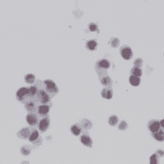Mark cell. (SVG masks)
Here are the masks:
<instances>
[{
	"mask_svg": "<svg viewBox=\"0 0 164 164\" xmlns=\"http://www.w3.org/2000/svg\"><path fill=\"white\" fill-rule=\"evenodd\" d=\"M27 122L30 126H34L38 124V118L35 113H28L26 117Z\"/></svg>",
	"mask_w": 164,
	"mask_h": 164,
	"instance_id": "cell-9",
	"label": "cell"
},
{
	"mask_svg": "<svg viewBox=\"0 0 164 164\" xmlns=\"http://www.w3.org/2000/svg\"><path fill=\"white\" fill-rule=\"evenodd\" d=\"M16 99L18 101L24 104L28 100H31L28 93V88H25V87H22V88H20L18 89L16 91Z\"/></svg>",
	"mask_w": 164,
	"mask_h": 164,
	"instance_id": "cell-1",
	"label": "cell"
},
{
	"mask_svg": "<svg viewBox=\"0 0 164 164\" xmlns=\"http://www.w3.org/2000/svg\"><path fill=\"white\" fill-rule=\"evenodd\" d=\"M80 125L82 127V128L85 130H88L90 129L92 126V124L90 120H87V119H83L81 121H80Z\"/></svg>",
	"mask_w": 164,
	"mask_h": 164,
	"instance_id": "cell-18",
	"label": "cell"
},
{
	"mask_svg": "<svg viewBox=\"0 0 164 164\" xmlns=\"http://www.w3.org/2000/svg\"><path fill=\"white\" fill-rule=\"evenodd\" d=\"M89 29L91 32H98V27L95 23H90L89 25Z\"/></svg>",
	"mask_w": 164,
	"mask_h": 164,
	"instance_id": "cell-28",
	"label": "cell"
},
{
	"mask_svg": "<svg viewBox=\"0 0 164 164\" xmlns=\"http://www.w3.org/2000/svg\"><path fill=\"white\" fill-rule=\"evenodd\" d=\"M118 122V118L117 116L116 115H112L110 116L109 118V124L110 126H115Z\"/></svg>",
	"mask_w": 164,
	"mask_h": 164,
	"instance_id": "cell-23",
	"label": "cell"
},
{
	"mask_svg": "<svg viewBox=\"0 0 164 164\" xmlns=\"http://www.w3.org/2000/svg\"><path fill=\"white\" fill-rule=\"evenodd\" d=\"M109 43L111 44V46L113 48L118 47L120 44V40L118 38H112L110 39Z\"/></svg>",
	"mask_w": 164,
	"mask_h": 164,
	"instance_id": "cell-26",
	"label": "cell"
},
{
	"mask_svg": "<svg viewBox=\"0 0 164 164\" xmlns=\"http://www.w3.org/2000/svg\"><path fill=\"white\" fill-rule=\"evenodd\" d=\"M102 96L106 99H110L112 97V91L109 88H104L102 91Z\"/></svg>",
	"mask_w": 164,
	"mask_h": 164,
	"instance_id": "cell-17",
	"label": "cell"
},
{
	"mask_svg": "<svg viewBox=\"0 0 164 164\" xmlns=\"http://www.w3.org/2000/svg\"><path fill=\"white\" fill-rule=\"evenodd\" d=\"M129 83L132 86H137L140 84V79L134 75H131L129 78Z\"/></svg>",
	"mask_w": 164,
	"mask_h": 164,
	"instance_id": "cell-20",
	"label": "cell"
},
{
	"mask_svg": "<svg viewBox=\"0 0 164 164\" xmlns=\"http://www.w3.org/2000/svg\"><path fill=\"white\" fill-rule=\"evenodd\" d=\"M32 151V148L31 146H29L28 145H23L20 149V151L21 153L23 155V156H28L30 154Z\"/></svg>",
	"mask_w": 164,
	"mask_h": 164,
	"instance_id": "cell-19",
	"label": "cell"
},
{
	"mask_svg": "<svg viewBox=\"0 0 164 164\" xmlns=\"http://www.w3.org/2000/svg\"><path fill=\"white\" fill-rule=\"evenodd\" d=\"M50 107L48 105H40L38 106L37 109V113L41 117H46L48 115V113L50 110Z\"/></svg>",
	"mask_w": 164,
	"mask_h": 164,
	"instance_id": "cell-11",
	"label": "cell"
},
{
	"mask_svg": "<svg viewBox=\"0 0 164 164\" xmlns=\"http://www.w3.org/2000/svg\"><path fill=\"white\" fill-rule=\"evenodd\" d=\"M110 83H111V80L109 76L104 77L102 78V79H101V83L104 86L109 85Z\"/></svg>",
	"mask_w": 164,
	"mask_h": 164,
	"instance_id": "cell-25",
	"label": "cell"
},
{
	"mask_svg": "<svg viewBox=\"0 0 164 164\" xmlns=\"http://www.w3.org/2000/svg\"><path fill=\"white\" fill-rule=\"evenodd\" d=\"M120 54L126 60H129L133 57V51L127 45H123L120 48Z\"/></svg>",
	"mask_w": 164,
	"mask_h": 164,
	"instance_id": "cell-6",
	"label": "cell"
},
{
	"mask_svg": "<svg viewBox=\"0 0 164 164\" xmlns=\"http://www.w3.org/2000/svg\"><path fill=\"white\" fill-rule=\"evenodd\" d=\"M160 127V121L157 120H151L147 124L148 129L151 132V133H155V132H157L159 130Z\"/></svg>",
	"mask_w": 164,
	"mask_h": 164,
	"instance_id": "cell-7",
	"label": "cell"
},
{
	"mask_svg": "<svg viewBox=\"0 0 164 164\" xmlns=\"http://www.w3.org/2000/svg\"><path fill=\"white\" fill-rule=\"evenodd\" d=\"M128 124L126 122L125 120H122L120 123V124L118 125V129H120V130H125V129L127 128Z\"/></svg>",
	"mask_w": 164,
	"mask_h": 164,
	"instance_id": "cell-27",
	"label": "cell"
},
{
	"mask_svg": "<svg viewBox=\"0 0 164 164\" xmlns=\"http://www.w3.org/2000/svg\"><path fill=\"white\" fill-rule=\"evenodd\" d=\"M45 89L47 91V93L49 95H51L54 96L56 94H57L59 91L58 86L52 80H45L43 81Z\"/></svg>",
	"mask_w": 164,
	"mask_h": 164,
	"instance_id": "cell-2",
	"label": "cell"
},
{
	"mask_svg": "<svg viewBox=\"0 0 164 164\" xmlns=\"http://www.w3.org/2000/svg\"><path fill=\"white\" fill-rule=\"evenodd\" d=\"M131 73L132 74V75H134L138 77H140L142 75V71L140 69V68L137 67H134L133 68H132V70L131 71Z\"/></svg>",
	"mask_w": 164,
	"mask_h": 164,
	"instance_id": "cell-22",
	"label": "cell"
},
{
	"mask_svg": "<svg viewBox=\"0 0 164 164\" xmlns=\"http://www.w3.org/2000/svg\"><path fill=\"white\" fill-rule=\"evenodd\" d=\"M149 164H158L159 163V158L156 154H153L150 157Z\"/></svg>",
	"mask_w": 164,
	"mask_h": 164,
	"instance_id": "cell-24",
	"label": "cell"
},
{
	"mask_svg": "<svg viewBox=\"0 0 164 164\" xmlns=\"http://www.w3.org/2000/svg\"><path fill=\"white\" fill-rule=\"evenodd\" d=\"M98 46V43L96 39H91L87 41L86 43V48L90 51H94L96 49Z\"/></svg>",
	"mask_w": 164,
	"mask_h": 164,
	"instance_id": "cell-15",
	"label": "cell"
},
{
	"mask_svg": "<svg viewBox=\"0 0 164 164\" xmlns=\"http://www.w3.org/2000/svg\"><path fill=\"white\" fill-rule=\"evenodd\" d=\"M35 76L33 74H31V73H28L25 76L24 79H25V83H27V84H33L34 83V81H35Z\"/></svg>",
	"mask_w": 164,
	"mask_h": 164,
	"instance_id": "cell-21",
	"label": "cell"
},
{
	"mask_svg": "<svg viewBox=\"0 0 164 164\" xmlns=\"http://www.w3.org/2000/svg\"><path fill=\"white\" fill-rule=\"evenodd\" d=\"M160 126H162V128L164 129V118L160 122Z\"/></svg>",
	"mask_w": 164,
	"mask_h": 164,
	"instance_id": "cell-31",
	"label": "cell"
},
{
	"mask_svg": "<svg viewBox=\"0 0 164 164\" xmlns=\"http://www.w3.org/2000/svg\"><path fill=\"white\" fill-rule=\"evenodd\" d=\"M37 97H38V102H40L42 105H46L48 104L50 99H51L50 95L44 89H40L38 91Z\"/></svg>",
	"mask_w": 164,
	"mask_h": 164,
	"instance_id": "cell-5",
	"label": "cell"
},
{
	"mask_svg": "<svg viewBox=\"0 0 164 164\" xmlns=\"http://www.w3.org/2000/svg\"><path fill=\"white\" fill-rule=\"evenodd\" d=\"M28 140L34 145H35L36 147H38L42 144L43 139H42L41 136L39 135V133L38 130L34 129L31 131V133L28 138Z\"/></svg>",
	"mask_w": 164,
	"mask_h": 164,
	"instance_id": "cell-3",
	"label": "cell"
},
{
	"mask_svg": "<svg viewBox=\"0 0 164 164\" xmlns=\"http://www.w3.org/2000/svg\"><path fill=\"white\" fill-rule=\"evenodd\" d=\"M142 59H137L135 60V61H134V65L136 66V67L137 68H139V67H141L142 65Z\"/></svg>",
	"mask_w": 164,
	"mask_h": 164,
	"instance_id": "cell-29",
	"label": "cell"
},
{
	"mask_svg": "<svg viewBox=\"0 0 164 164\" xmlns=\"http://www.w3.org/2000/svg\"><path fill=\"white\" fill-rule=\"evenodd\" d=\"M31 131L28 128H24L21 129L18 132L17 135L19 138L23 139V140H27L29 136L30 135Z\"/></svg>",
	"mask_w": 164,
	"mask_h": 164,
	"instance_id": "cell-12",
	"label": "cell"
},
{
	"mask_svg": "<svg viewBox=\"0 0 164 164\" xmlns=\"http://www.w3.org/2000/svg\"><path fill=\"white\" fill-rule=\"evenodd\" d=\"M70 131L74 135L78 136L81 133V128L78 124H75L70 127Z\"/></svg>",
	"mask_w": 164,
	"mask_h": 164,
	"instance_id": "cell-16",
	"label": "cell"
},
{
	"mask_svg": "<svg viewBox=\"0 0 164 164\" xmlns=\"http://www.w3.org/2000/svg\"><path fill=\"white\" fill-rule=\"evenodd\" d=\"M80 141L82 144L87 147H91L92 146V141L89 134L87 133L86 132L82 134V135L80 136Z\"/></svg>",
	"mask_w": 164,
	"mask_h": 164,
	"instance_id": "cell-13",
	"label": "cell"
},
{
	"mask_svg": "<svg viewBox=\"0 0 164 164\" xmlns=\"http://www.w3.org/2000/svg\"><path fill=\"white\" fill-rule=\"evenodd\" d=\"M109 67H110V63L108 60L105 59H102L99 60V61L97 62L96 64V68H98V69H96L97 73H99L100 70L102 69H105V70L108 69Z\"/></svg>",
	"mask_w": 164,
	"mask_h": 164,
	"instance_id": "cell-10",
	"label": "cell"
},
{
	"mask_svg": "<svg viewBox=\"0 0 164 164\" xmlns=\"http://www.w3.org/2000/svg\"><path fill=\"white\" fill-rule=\"evenodd\" d=\"M152 136L158 142H163L164 141V129L160 128L159 130L157 132L151 133Z\"/></svg>",
	"mask_w": 164,
	"mask_h": 164,
	"instance_id": "cell-14",
	"label": "cell"
},
{
	"mask_svg": "<svg viewBox=\"0 0 164 164\" xmlns=\"http://www.w3.org/2000/svg\"><path fill=\"white\" fill-rule=\"evenodd\" d=\"M25 108L28 112H29V113H34V112H37L38 107H37L36 102L35 101L30 100L25 104Z\"/></svg>",
	"mask_w": 164,
	"mask_h": 164,
	"instance_id": "cell-8",
	"label": "cell"
},
{
	"mask_svg": "<svg viewBox=\"0 0 164 164\" xmlns=\"http://www.w3.org/2000/svg\"><path fill=\"white\" fill-rule=\"evenodd\" d=\"M163 55H164V54H163Z\"/></svg>",
	"mask_w": 164,
	"mask_h": 164,
	"instance_id": "cell-32",
	"label": "cell"
},
{
	"mask_svg": "<svg viewBox=\"0 0 164 164\" xmlns=\"http://www.w3.org/2000/svg\"><path fill=\"white\" fill-rule=\"evenodd\" d=\"M50 126V118L49 116L47 115L44 118H41L40 120L39 121L38 124V128L39 131L41 133H44L45 132L47 129H49Z\"/></svg>",
	"mask_w": 164,
	"mask_h": 164,
	"instance_id": "cell-4",
	"label": "cell"
},
{
	"mask_svg": "<svg viewBox=\"0 0 164 164\" xmlns=\"http://www.w3.org/2000/svg\"><path fill=\"white\" fill-rule=\"evenodd\" d=\"M155 154L158 156V158L163 157L164 156V151H163L162 149H158Z\"/></svg>",
	"mask_w": 164,
	"mask_h": 164,
	"instance_id": "cell-30",
	"label": "cell"
}]
</instances>
